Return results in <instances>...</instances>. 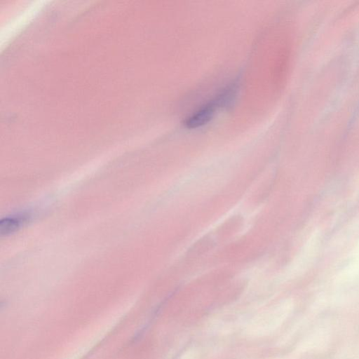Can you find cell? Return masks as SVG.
Segmentation results:
<instances>
[{
  "instance_id": "obj_1",
  "label": "cell",
  "mask_w": 359,
  "mask_h": 359,
  "mask_svg": "<svg viewBox=\"0 0 359 359\" xmlns=\"http://www.w3.org/2000/svg\"><path fill=\"white\" fill-rule=\"evenodd\" d=\"M219 107H221L216 97H215L186 118L184 121V126L191 129L208 123L212 118L215 111Z\"/></svg>"
},
{
  "instance_id": "obj_2",
  "label": "cell",
  "mask_w": 359,
  "mask_h": 359,
  "mask_svg": "<svg viewBox=\"0 0 359 359\" xmlns=\"http://www.w3.org/2000/svg\"><path fill=\"white\" fill-rule=\"evenodd\" d=\"M20 217L5 218L1 221L0 231L3 234H8L15 231L22 222Z\"/></svg>"
}]
</instances>
